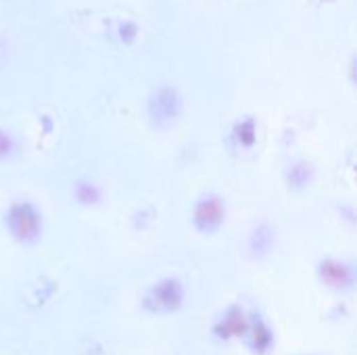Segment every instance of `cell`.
<instances>
[{
  "mask_svg": "<svg viewBox=\"0 0 357 355\" xmlns=\"http://www.w3.org/2000/svg\"><path fill=\"white\" fill-rule=\"evenodd\" d=\"M182 305H184V289L174 278H165L153 285L142 299V308L149 314H159V316L176 314L182 310Z\"/></svg>",
  "mask_w": 357,
  "mask_h": 355,
  "instance_id": "1",
  "label": "cell"
},
{
  "mask_svg": "<svg viewBox=\"0 0 357 355\" xmlns=\"http://www.w3.org/2000/svg\"><path fill=\"white\" fill-rule=\"evenodd\" d=\"M247 324H249V316L243 312V308L238 305H232L228 308L213 324V337L220 339V341H232V339H238V337H245V331H247Z\"/></svg>",
  "mask_w": 357,
  "mask_h": 355,
  "instance_id": "2",
  "label": "cell"
},
{
  "mask_svg": "<svg viewBox=\"0 0 357 355\" xmlns=\"http://www.w3.org/2000/svg\"><path fill=\"white\" fill-rule=\"evenodd\" d=\"M245 339H247V345L253 354L266 355L274 349V333L270 328V324L257 314L253 312L249 316V324H247V331H245Z\"/></svg>",
  "mask_w": 357,
  "mask_h": 355,
  "instance_id": "3",
  "label": "cell"
},
{
  "mask_svg": "<svg viewBox=\"0 0 357 355\" xmlns=\"http://www.w3.org/2000/svg\"><path fill=\"white\" fill-rule=\"evenodd\" d=\"M322 278L326 285H331L337 291H345L354 285V274L347 266L337 264V262H326L322 264Z\"/></svg>",
  "mask_w": 357,
  "mask_h": 355,
  "instance_id": "4",
  "label": "cell"
},
{
  "mask_svg": "<svg viewBox=\"0 0 357 355\" xmlns=\"http://www.w3.org/2000/svg\"><path fill=\"white\" fill-rule=\"evenodd\" d=\"M10 230L19 241H33L38 236V220L33 213L23 209V213H15L10 220Z\"/></svg>",
  "mask_w": 357,
  "mask_h": 355,
  "instance_id": "5",
  "label": "cell"
}]
</instances>
